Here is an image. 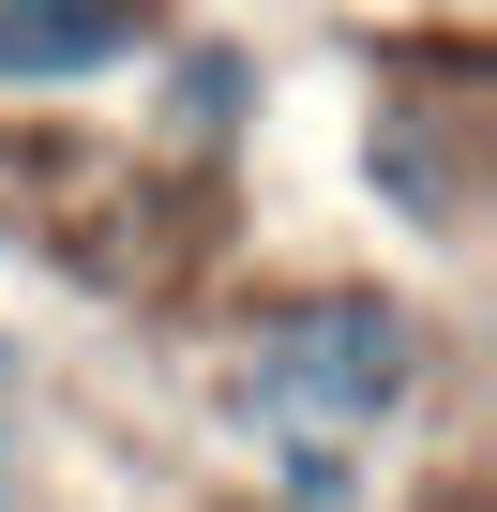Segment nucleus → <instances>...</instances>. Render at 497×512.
<instances>
[{"label":"nucleus","mask_w":497,"mask_h":512,"mask_svg":"<svg viewBox=\"0 0 497 512\" xmlns=\"http://www.w3.org/2000/svg\"><path fill=\"white\" fill-rule=\"evenodd\" d=\"M422 377H437V332L392 287H287L226 347V407L272 452H362L377 422L422 407Z\"/></svg>","instance_id":"nucleus-1"},{"label":"nucleus","mask_w":497,"mask_h":512,"mask_svg":"<svg viewBox=\"0 0 497 512\" xmlns=\"http://www.w3.org/2000/svg\"><path fill=\"white\" fill-rule=\"evenodd\" d=\"M166 31V0H0V91H76Z\"/></svg>","instance_id":"nucleus-2"},{"label":"nucleus","mask_w":497,"mask_h":512,"mask_svg":"<svg viewBox=\"0 0 497 512\" xmlns=\"http://www.w3.org/2000/svg\"><path fill=\"white\" fill-rule=\"evenodd\" d=\"M452 151H467V121H452V106H377L362 181H377L422 241H452V226H467V166H452Z\"/></svg>","instance_id":"nucleus-3"},{"label":"nucleus","mask_w":497,"mask_h":512,"mask_svg":"<svg viewBox=\"0 0 497 512\" xmlns=\"http://www.w3.org/2000/svg\"><path fill=\"white\" fill-rule=\"evenodd\" d=\"M241 106H257V46H181V61H166V136H181V151H226Z\"/></svg>","instance_id":"nucleus-4"},{"label":"nucleus","mask_w":497,"mask_h":512,"mask_svg":"<svg viewBox=\"0 0 497 512\" xmlns=\"http://www.w3.org/2000/svg\"><path fill=\"white\" fill-rule=\"evenodd\" d=\"M0 512H46L31 497V437H16V347H0Z\"/></svg>","instance_id":"nucleus-5"}]
</instances>
